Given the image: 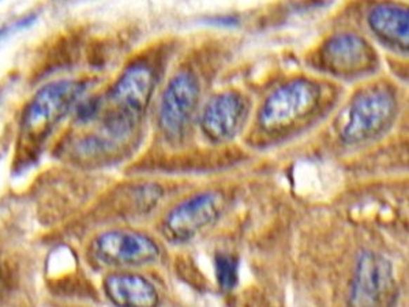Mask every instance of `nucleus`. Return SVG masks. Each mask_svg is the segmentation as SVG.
I'll list each match as a JSON object with an SVG mask.
<instances>
[{
	"instance_id": "obj_1",
	"label": "nucleus",
	"mask_w": 409,
	"mask_h": 307,
	"mask_svg": "<svg viewBox=\"0 0 409 307\" xmlns=\"http://www.w3.org/2000/svg\"><path fill=\"white\" fill-rule=\"evenodd\" d=\"M86 85L74 79H62L43 86L25 108L22 118L23 137L40 142L65 118L77 104Z\"/></svg>"
},
{
	"instance_id": "obj_2",
	"label": "nucleus",
	"mask_w": 409,
	"mask_h": 307,
	"mask_svg": "<svg viewBox=\"0 0 409 307\" xmlns=\"http://www.w3.org/2000/svg\"><path fill=\"white\" fill-rule=\"evenodd\" d=\"M320 98V89L309 79H295L268 97L259 111V124L266 131L284 130L311 114Z\"/></svg>"
},
{
	"instance_id": "obj_3",
	"label": "nucleus",
	"mask_w": 409,
	"mask_h": 307,
	"mask_svg": "<svg viewBox=\"0 0 409 307\" xmlns=\"http://www.w3.org/2000/svg\"><path fill=\"white\" fill-rule=\"evenodd\" d=\"M396 114V98L385 86H372L358 96L342 129L346 143H361L381 134Z\"/></svg>"
},
{
	"instance_id": "obj_4",
	"label": "nucleus",
	"mask_w": 409,
	"mask_h": 307,
	"mask_svg": "<svg viewBox=\"0 0 409 307\" xmlns=\"http://www.w3.org/2000/svg\"><path fill=\"white\" fill-rule=\"evenodd\" d=\"M200 100V85L191 72L176 74L167 85L160 103L161 130L169 138H179L186 131Z\"/></svg>"
},
{
	"instance_id": "obj_5",
	"label": "nucleus",
	"mask_w": 409,
	"mask_h": 307,
	"mask_svg": "<svg viewBox=\"0 0 409 307\" xmlns=\"http://www.w3.org/2000/svg\"><path fill=\"white\" fill-rule=\"evenodd\" d=\"M223 204L224 198L217 191H206L183 201L168 213L164 223L165 235L176 242L195 237L217 220Z\"/></svg>"
},
{
	"instance_id": "obj_6",
	"label": "nucleus",
	"mask_w": 409,
	"mask_h": 307,
	"mask_svg": "<svg viewBox=\"0 0 409 307\" xmlns=\"http://www.w3.org/2000/svg\"><path fill=\"white\" fill-rule=\"evenodd\" d=\"M393 288L390 262L375 253L359 259L349 292V307H382Z\"/></svg>"
},
{
	"instance_id": "obj_7",
	"label": "nucleus",
	"mask_w": 409,
	"mask_h": 307,
	"mask_svg": "<svg viewBox=\"0 0 409 307\" xmlns=\"http://www.w3.org/2000/svg\"><path fill=\"white\" fill-rule=\"evenodd\" d=\"M94 256L110 265H145L159 257V246L153 239L131 231H110L94 239Z\"/></svg>"
},
{
	"instance_id": "obj_8",
	"label": "nucleus",
	"mask_w": 409,
	"mask_h": 307,
	"mask_svg": "<svg viewBox=\"0 0 409 307\" xmlns=\"http://www.w3.org/2000/svg\"><path fill=\"white\" fill-rule=\"evenodd\" d=\"M155 89V72L143 63H136L122 74L115 84L110 112L138 123Z\"/></svg>"
},
{
	"instance_id": "obj_9",
	"label": "nucleus",
	"mask_w": 409,
	"mask_h": 307,
	"mask_svg": "<svg viewBox=\"0 0 409 307\" xmlns=\"http://www.w3.org/2000/svg\"><path fill=\"white\" fill-rule=\"evenodd\" d=\"M320 66L335 75H361L375 65L374 51L367 41L353 33L330 37L319 51Z\"/></svg>"
},
{
	"instance_id": "obj_10",
	"label": "nucleus",
	"mask_w": 409,
	"mask_h": 307,
	"mask_svg": "<svg viewBox=\"0 0 409 307\" xmlns=\"http://www.w3.org/2000/svg\"><path fill=\"white\" fill-rule=\"evenodd\" d=\"M246 117L243 98L236 93L227 92L214 96L206 105L201 126L207 138L212 141H227L240 129Z\"/></svg>"
},
{
	"instance_id": "obj_11",
	"label": "nucleus",
	"mask_w": 409,
	"mask_h": 307,
	"mask_svg": "<svg viewBox=\"0 0 409 307\" xmlns=\"http://www.w3.org/2000/svg\"><path fill=\"white\" fill-rule=\"evenodd\" d=\"M368 25L390 47L408 51V8L393 3L378 4L368 14Z\"/></svg>"
},
{
	"instance_id": "obj_12",
	"label": "nucleus",
	"mask_w": 409,
	"mask_h": 307,
	"mask_svg": "<svg viewBox=\"0 0 409 307\" xmlns=\"http://www.w3.org/2000/svg\"><path fill=\"white\" fill-rule=\"evenodd\" d=\"M107 296L117 307H157L159 294L153 284L136 275H111L104 282Z\"/></svg>"
},
{
	"instance_id": "obj_13",
	"label": "nucleus",
	"mask_w": 409,
	"mask_h": 307,
	"mask_svg": "<svg viewBox=\"0 0 409 307\" xmlns=\"http://www.w3.org/2000/svg\"><path fill=\"white\" fill-rule=\"evenodd\" d=\"M216 275L219 284L224 289H232L238 283V261L228 257L219 256L216 259Z\"/></svg>"
},
{
	"instance_id": "obj_14",
	"label": "nucleus",
	"mask_w": 409,
	"mask_h": 307,
	"mask_svg": "<svg viewBox=\"0 0 409 307\" xmlns=\"http://www.w3.org/2000/svg\"><path fill=\"white\" fill-rule=\"evenodd\" d=\"M33 21V18H25V20H21V21H17L15 24L7 25L4 27L0 29V39H3L11 29H15V27H22V26H26L27 24H30Z\"/></svg>"
}]
</instances>
